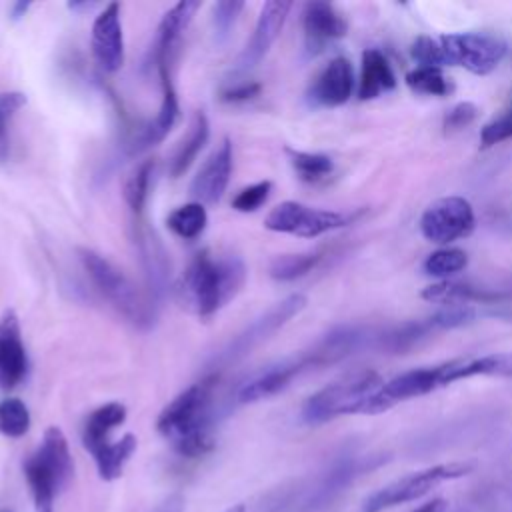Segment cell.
Here are the masks:
<instances>
[{
  "label": "cell",
  "mask_w": 512,
  "mask_h": 512,
  "mask_svg": "<svg viewBox=\"0 0 512 512\" xmlns=\"http://www.w3.org/2000/svg\"><path fill=\"white\" fill-rule=\"evenodd\" d=\"M382 454L346 450L316 470L270 490L256 512H326L364 474L384 464Z\"/></svg>",
  "instance_id": "cell-1"
},
{
  "label": "cell",
  "mask_w": 512,
  "mask_h": 512,
  "mask_svg": "<svg viewBox=\"0 0 512 512\" xmlns=\"http://www.w3.org/2000/svg\"><path fill=\"white\" fill-rule=\"evenodd\" d=\"M218 374H206L178 396H174L158 414L156 428L186 458H198L214 448V390Z\"/></svg>",
  "instance_id": "cell-2"
},
{
  "label": "cell",
  "mask_w": 512,
  "mask_h": 512,
  "mask_svg": "<svg viewBox=\"0 0 512 512\" xmlns=\"http://www.w3.org/2000/svg\"><path fill=\"white\" fill-rule=\"evenodd\" d=\"M246 282V266L234 254L200 250L178 282V298L186 310L210 318L238 296Z\"/></svg>",
  "instance_id": "cell-3"
},
{
  "label": "cell",
  "mask_w": 512,
  "mask_h": 512,
  "mask_svg": "<svg viewBox=\"0 0 512 512\" xmlns=\"http://www.w3.org/2000/svg\"><path fill=\"white\" fill-rule=\"evenodd\" d=\"M78 260L102 298L132 326L148 330L154 324V304L106 256L92 248H78Z\"/></svg>",
  "instance_id": "cell-4"
},
{
  "label": "cell",
  "mask_w": 512,
  "mask_h": 512,
  "mask_svg": "<svg viewBox=\"0 0 512 512\" xmlns=\"http://www.w3.org/2000/svg\"><path fill=\"white\" fill-rule=\"evenodd\" d=\"M74 472L68 440L58 426L46 428L40 446L24 460V476L36 512H52L56 496Z\"/></svg>",
  "instance_id": "cell-5"
},
{
  "label": "cell",
  "mask_w": 512,
  "mask_h": 512,
  "mask_svg": "<svg viewBox=\"0 0 512 512\" xmlns=\"http://www.w3.org/2000/svg\"><path fill=\"white\" fill-rule=\"evenodd\" d=\"M384 384L376 370H354L314 392L302 406L306 424H324L338 416L364 414L368 400Z\"/></svg>",
  "instance_id": "cell-6"
},
{
  "label": "cell",
  "mask_w": 512,
  "mask_h": 512,
  "mask_svg": "<svg viewBox=\"0 0 512 512\" xmlns=\"http://www.w3.org/2000/svg\"><path fill=\"white\" fill-rule=\"evenodd\" d=\"M470 462H444V464H434L416 472H410L380 490L372 492L366 496L360 504L358 512H384L388 508H394L398 504H406L412 500L422 498L424 494L432 492L436 486L448 480L462 478L472 472Z\"/></svg>",
  "instance_id": "cell-7"
},
{
  "label": "cell",
  "mask_w": 512,
  "mask_h": 512,
  "mask_svg": "<svg viewBox=\"0 0 512 512\" xmlns=\"http://www.w3.org/2000/svg\"><path fill=\"white\" fill-rule=\"evenodd\" d=\"M354 218H356L354 214L314 208L296 200H286L268 212L264 226L280 234H290L298 238H316L326 232L348 226L350 222H354Z\"/></svg>",
  "instance_id": "cell-8"
},
{
  "label": "cell",
  "mask_w": 512,
  "mask_h": 512,
  "mask_svg": "<svg viewBox=\"0 0 512 512\" xmlns=\"http://www.w3.org/2000/svg\"><path fill=\"white\" fill-rule=\"evenodd\" d=\"M306 296L304 294H290L270 306L264 314H260L256 320H252L234 340L228 342V346L218 354L216 364H230L246 354H250L256 346L266 342L272 334H276L282 326H286L294 316H298L306 308Z\"/></svg>",
  "instance_id": "cell-9"
},
{
  "label": "cell",
  "mask_w": 512,
  "mask_h": 512,
  "mask_svg": "<svg viewBox=\"0 0 512 512\" xmlns=\"http://www.w3.org/2000/svg\"><path fill=\"white\" fill-rule=\"evenodd\" d=\"M452 360L434 364V366H422L408 372H402L394 376L392 380L384 382L374 396L366 404L364 414H380L396 406L398 402L418 398L424 394H430L442 386H448V372H450Z\"/></svg>",
  "instance_id": "cell-10"
},
{
  "label": "cell",
  "mask_w": 512,
  "mask_h": 512,
  "mask_svg": "<svg viewBox=\"0 0 512 512\" xmlns=\"http://www.w3.org/2000/svg\"><path fill=\"white\" fill-rule=\"evenodd\" d=\"M448 64L462 66L472 74H490L506 56V42L494 34L464 32L440 38Z\"/></svg>",
  "instance_id": "cell-11"
},
{
  "label": "cell",
  "mask_w": 512,
  "mask_h": 512,
  "mask_svg": "<svg viewBox=\"0 0 512 512\" xmlns=\"http://www.w3.org/2000/svg\"><path fill=\"white\" fill-rule=\"evenodd\" d=\"M472 204L462 196H442L426 206L420 216V232L428 242L450 244L474 230Z\"/></svg>",
  "instance_id": "cell-12"
},
{
  "label": "cell",
  "mask_w": 512,
  "mask_h": 512,
  "mask_svg": "<svg viewBox=\"0 0 512 512\" xmlns=\"http://www.w3.org/2000/svg\"><path fill=\"white\" fill-rule=\"evenodd\" d=\"M92 56L104 72H116L124 64V32L120 20V4H106L92 24L90 34Z\"/></svg>",
  "instance_id": "cell-13"
},
{
  "label": "cell",
  "mask_w": 512,
  "mask_h": 512,
  "mask_svg": "<svg viewBox=\"0 0 512 512\" xmlns=\"http://www.w3.org/2000/svg\"><path fill=\"white\" fill-rule=\"evenodd\" d=\"M290 10H292V2H282V0L264 2L260 16L256 20L254 32L236 62V70H250L256 64H260V60L268 54V50L280 36Z\"/></svg>",
  "instance_id": "cell-14"
},
{
  "label": "cell",
  "mask_w": 512,
  "mask_h": 512,
  "mask_svg": "<svg viewBox=\"0 0 512 512\" xmlns=\"http://www.w3.org/2000/svg\"><path fill=\"white\" fill-rule=\"evenodd\" d=\"M376 336H372L368 330L360 326H338L324 334L310 350L302 352L300 358L304 360L306 370L318 368V366H330L336 364L356 350L364 348L370 340L374 342Z\"/></svg>",
  "instance_id": "cell-15"
},
{
  "label": "cell",
  "mask_w": 512,
  "mask_h": 512,
  "mask_svg": "<svg viewBox=\"0 0 512 512\" xmlns=\"http://www.w3.org/2000/svg\"><path fill=\"white\" fill-rule=\"evenodd\" d=\"M304 370H306V366L300 356L270 364V366L262 368L260 372L252 374L250 378H246L238 386L236 400L240 404H254V402L266 400L270 396H276L278 392L286 390L292 384V380Z\"/></svg>",
  "instance_id": "cell-16"
},
{
  "label": "cell",
  "mask_w": 512,
  "mask_h": 512,
  "mask_svg": "<svg viewBox=\"0 0 512 512\" xmlns=\"http://www.w3.org/2000/svg\"><path fill=\"white\" fill-rule=\"evenodd\" d=\"M28 374V354L22 342L20 320L14 310L0 318V388H16Z\"/></svg>",
  "instance_id": "cell-17"
},
{
  "label": "cell",
  "mask_w": 512,
  "mask_h": 512,
  "mask_svg": "<svg viewBox=\"0 0 512 512\" xmlns=\"http://www.w3.org/2000/svg\"><path fill=\"white\" fill-rule=\"evenodd\" d=\"M232 160V142L230 138H224L202 164V168L190 184V192L196 198V202L216 204L224 196L232 174Z\"/></svg>",
  "instance_id": "cell-18"
},
{
  "label": "cell",
  "mask_w": 512,
  "mask_h": 512,
  "mask_svg": "<svg viewBox=\"0 0 512 512\" xmlns=\"http://www.w3.org/2000/svg\"><path fill=\"white\" fill-rule=\"evenodd\" d=\"M198 8H200V2L182 0L162 16L156 30V40H154V62H156L158 74L162 72L172 74V60H174L176 46L180 42V36L190 26Z\"/></svg>",
  "instance_id": "cell-19"
},
{
  "label": "cell",
  "mask_w": 512,
  "mask_h": 512,
  "mask_svg": "<svg viewBox=\"0 0 512 512\" xmlns=\"http://www.w3.org/2000/svg\"><path fill=\"white\" fill-rule=\"evenodd\" d=\"M354 90V70L346 56L332 58L314 78L308 90V100L314 106L334 108L350 100Z\"/></svg>",
  "instance_id": "cell-20"
},
{
  "label": "cell",
  "mask_w": 512,
  "mask_h": 512,
  "mask_svg": "<svg viewBox=\"0 0 512 512\" xmlns=\"http://www.w3.org/2000/svg\"><path fill=\"white\" fill-rule=\"evenodd\" d=\"M306 46L310 52L322 50L328 42L346 34L348 22L330 2H308L302 16Z\"/></svg>",
  "instance_id": "cell-21"
},
{
  "label": "cell",
  "mask_w": 512,
  "mask_h": 512,
  "mask_svg": "<svg viewBox=\"0 0 512 512\" xmlns=\"http://www.w3.org/2000/svg\"><path fill=\"white\" fill-rule=\"evenodd\" d=\"M160 82H162V102L158 106L156 116L150 122H146L140 128V132L136 134V140L132 146L134 152L146 150V148L162 142L178 120L180 106H178V96H176V90L172 84V74H160Z\"/></svg>",
  "instance_id": "cell-22"
},
{
  "label": "cell",
  "mask_w": 512,
  "mask_h": 512,
  "mask_svg": "<svg viewBox=\"0 0 512 512\" xmlns=\"http://www.w3.org/2000/svg\"><path fill=\"white\" fill-rule=\"evenodd\" d=\"M420 296L426 302H440V304H468V302H482V304H496L512 298V292L504 290H492L474 286L468 282H454V280H442L436 284L426 286Z\"/></svg>",
  "instance_id": "cell-23"
},
{
  "label": "cell",
  "mask_w": 512,
  "mask_h": 512,
  "mask_svg": "<svg viewBox=\"0 0 512 512\" xmlns=\"http://www.w3.org/2000/svg\"><path fill=\"white\" fill-rule=\"evenodd\" d=\"M396 88V76L386 60V56L376 50L368 48L362 52V68H360V82H358V98L360 100H374L384 92Z\"/></svg>",
  "instance_id": "cell-24"
},
{
  "label": "cell",
  "mask_w": 512,
  "mask_h": 512,
  "mask_svg": "<svg viewBox=\"0 0 512 512\" xmlns=\"http://www.w3.org/2000/svg\"><path fill=\"white\" fill-rule=\"evenodd\" d=\"M126 420V406L120 402H106L92 410L82 428V444L84 448L94 454L100 446L110 442V432L124 424Z\"/></svg>",
  "instance_id": "cell-25"
},
{
  "label": "cell",
  "mask_w": 512,
  "mask_h": 512,
  "mask_svg": "<svg viewBox=\"0 0 512 512\" xmlns=\"http://www.w3.org/2000/svg\"><path fill=\"white\" fill-rule=\"evenodd\" d=\"M208 136H210V122H208V116L204 114V110H198L194 112L192 116V122L188 126V132L186 136L182 138V142L176 146L174 154H172V160H170V174L174 178L182 176L190 164L196 160V156L200 154V150L204 148V144L208 142Z\"/></svg>",
  "instance_id": "cell-26"
},
{
  "label": "cell",
  "mask_w": 512,
  "mask_h": 512,
  "mask_svg": "<svg viewBox=\"0 0 512 512\" xmlns=\"http://www.w3.org/2000/svg\"><path fill=\"white\" fill-rule=\"evenodd\" d=\"M138 440L134 434H124L118 440H110L104 446H100L92 458L96 462V470L98 476L106 482H112L116 478H120L126 462L132 458V454L136 452Z\"/></svg>",
  "instance_id": "cell-27"
},
{
  "label": "cell",
  "mask_w": 512,
  "mask_h": 512,
  "mask_svg": "<svg viewBox=\"0 0 512 512\" xmlns=\"http://www.w3.org/2000/svg\"><path fill=\"white\" fill-rule=\"evenodd\" d=\"M472 376H512V352L486 354L470 360H452L448 384Z\"/></svg>",
  "instance_id": "cell-28"
},
{
  "label": "cell",
  "mask_w": 512,
  "mask_h": 512,
  "mask_svg": "<svg viewBox=\"0 0 512 512\" xmlns=\"http://www.w3.org/2000/svg\"><path fill=\"white\" fill-rule=\"evenodd\" d=\"M206 224H208V214L204 204L200 202L182 204L166 216V226L170 228V232L184 240L198 238L204 232Z\"/></svg>",
  "instance_id": "cell-29"
},
{
  "label": "cell",
  "mask_w": 512,
  "mask_h": 512,
  "mask_svg": "<svg viewBox=\"0 0 512 512\" xmlns=\"http://www.w3.org/2000/svg\"><path fill=\"white\" fill-rule=\"evenodd\" d=\"M322 260L320 250H310V252H298V254H282L276 256L270 264V276L278 282H292L308 272H312Z\"/></svg>",
  "instance_id": "cell-30"
},
{
  "label": "cell",
  "mask_w": 512,
  "mask_h": 512,
  "mask_svg": "<svg viewBox=\"0 0 512 512\" xmlns=\"http://www.w3.org/2000/svg\"><path fill=\"white\" fill-rule=\"evenodd\" d=\"M286 154L290 158L292 168L304 182L316 184L334 172V162L326 154L302 152V150H294V148H286Z\"/></svg>",
  "instance_id": "cell-31"
},
{
  "label": "cell",
  "mask_w": 512,
  "mask_h": 512,
  "mask_svg": "<svg viewBox=\"0 0 512 512\" xmlns=\"http://www.w3.org/2000/svg\"><path fill=\"white\" fill-rule=\"evenodd\" d=\"M152 174H154V162L152 160H142L126 178L124 182V202L128 204V208L140 216L148 194H150V182H152Z\"/></svg>",
  "instance_id": "cell-32"
},
{
  "label": "cell",
  "mask_w": 512,
  "mask_h": 512,
  "mask_svg": "<svg viewBox=\"0 0 512 512\" xmlns=\"http://www.w3.org/2000/svg\"><path fill=\"white\" fill-rule=\"evenodd\" d=\"M468 266V254L460 248H440L426 256L422 270L428 276L448 280L450 276L462 272Z\"/></svg>",
  "instance_id": "cell-33"
},
{
  "label": "cell",
  "mask_w": 512,
  "mask_h": 512,
  "mask_svg": "<svg viewBox=\"0 0 512 512\" xmlns=\"http://www.w3.org/2000/svg\"><path fill=\"white\" fill-rule=\"evenodd\" d=\"M406 84L410 90L426 96H448L452 92V82L434 66H418L406 74Z\"/></svg>",
  "instance_id": "cell-34"
},
{
  "label": "cell",
  "mask_w": 512,
  "mask_h": 512,
  "mask_svg": "<svg viewBox=\"0 0 512 512\" xmlns=\"http://www.w3.org/2000/svg\"><path fill=\"white\" fill-rule=\"evenodd\" d=\"M32 418L28 406L20 398L0 402V434L6 438H22L30 430Z\"/></svg>",
  "instance_id": "cell-35"
},
{
  "label": "cell",
  "mask_w": 512,
  "mask_h": 512,
  "mask_svg": "<svg viewBox=\"0 0 512 512\" xmlns=\"http://www.w3.org/2000/svg\"><path fill=\"white\" fill-rule=\"evenodd\" d=\"M476 318V310L470 304H446L432 316H428V322L434 330H446V328H458L466 326Z\"/></svg>",
  "instance_id": "cell-36"
},
{
  "label": "cell",
  "mask_w": 512,
  "mask_h": 512,
  "mask_svg": "<svg viewBox=\"0 0 512 512\" xmlns=\"http://www.w3.org/2000/svg\"><path fill=\"white\" fill-rule=\"evenodd\" d=\"M270 192H272V182L270 180H260V182H254L250 186H244L232 198V208L236 212H256L268 200Z\"/></svg>",
  "instance_id": "cell-37"
},
{
  "label": "cell",
  "mask_w": 512,
  "mask_h": 512,
  "mask_svg": "<svg viewBox=\"0 0 512 512\" xmlns=\"http://www.w3.org/2000/svg\"><path fill=\"white\" fill-rule=\"evenodd\" d=\"M24 104H26V96L22 92H4V94H0V160H4L10 152L8 120Z\"/></svg>",
  "instance_id": "cell-38"
},
{
  "label": "cell",
  "mask_w": 512,
  "mask_h": 512,
  "mask_svg": "<svg viewBox=\"0 0 512 512\" xmlns=\"http://www.w3.org/2000/svg\"><path fill=\"white\" fill-rule=\"evenodd\" d=\"M510 138H512V108H508L506 112H502L500 116L484 124V128L480 130V146L484 150Z\"/></svg>",
  "instance_id": "cell-39"
},
{
  "label": "cell",
  "mask_w": 512,
  "mask_h": 512,
  "mask_svg": "<svg viewBox=\"0 0 512 512\" xmlns=\"http://www.w3.org/2000/svg\"><path fill=\"white\" fill-rule=\"evenodd\" d=\"M412 58L420 64V66H434V68H440V66H446L448 60H446V54L442 50V44L440 40H432L430 36H418L412 44Z\"/></svg>",
  "instance_id": "cell-40"
},
{
  "label": "cell",
  "mask_w": 512,
  "mask_h": 512,
  "mask_svg": "<svg viewBox=\"0 0 512 512\" xmlns=\"http://www.w3.org/2000/svg\"><path fill=\"white\" fill-rule=\"evenodd\" d=\"M242 8H244V2H234V0H224V2L214 4L212 24H214V32H216L218 40H224L230 34Z\"/></svg>",
  "instance_id": "cell-41"
},
{
  "label": "cell",
  "mask_w": 512,
  "mask_h": 512,
  "mask_svg": "<svg viewBox=\"0 0 512 512\" xmlns=\"http://www.w3.org/2000/svg\"><path fill=\"white\" fill-rule=\"evenodd\" d=\"M480 110L476 104L472 102H458L456 106H452L444 120H442V128L446 134H454V132H460L464 128H468L476 118H478Z\"/></svg>",
  "instance_id": "cell-42"
},
{
  "label": "cell",
  "mask_w": 512,
  "mask_h": 512,
  "mask_svg": "<svg viewBox=\"0 0 512 512\" xmlns=\"http://www.w3.org/2000/svg\"><path fill=\"white\" fill-rule=\"evenodd\" d=\"M262 90V86L254 80H244V82H236L232 86L222 88L220 92V100L228 102V104H238V102H248L254 96H258Z\"/></svg>",
  "instance_id": "cell-43"
},
{
  "label": "cell",
  "mask_w": 512,
  "mask_h": 512,
  "mask_svg": "<svg viewBox=\"0 0 512 512\" xmlns=\"http://www.w3.org/2000/svg\"><path fill=\"white\" fill-rule=\"evenodd\" d=\"M476 504H482L484 512H512V490H504L500 494L488 492L482 498H478Z\"/></svg>",
  "instance_id": "cell-44"
},
{
  "label": "cell",
  "mask_w": 512,
  "mask_h": 512,
  "mask_svg": "<svg viewBox=\"0 0 512 512\" xmlns=\"http://www.w3.org/2000/svg\"><path fill=\"white\" fill-rule=\"evenodd\" d=\"M184 506H186V500L180 492H174L170 494L168 498H164L154 510L150 512H184Z\"/></svg>",
  "instance_id": "cell-45"
},
{
  "label": "cell",
  "mask_w": 512,
  "mask_h": 512,
  "mask_svg": "<svg viewBox=\"0 0 512 512\" xmlns=\"http://www.w3.org/2000/svg\"><path fill=\"white\" fill-rule=\"evenodd\" d=\"M446 506H448V504H446L444 498H432V500L420 504L418 508H414L412 512H444Z\"/></svg>",
  "instance_id": "cell-46"
},
{
  "label": "cell",
  "mask_w": 512,
  "mask_h": 512,
  "mask_svg": "<svg viewBox=\"0 0 512 512\" xmlns=\"http://www.w3.org/2000/svg\"><path fill=\"white\" fill-rule=\"evenodd\" d=\"M28 8H30V2H16L12 6V10H10V14H12L14 20H18V18H22L28 12Z\"/></svg>",
  "instance_id": "cell-47"
},
{
  "label": "cell",
  "mask_w": 512,
  "mask_h": 512,
  "mask_svg": "<svg viewBox=\"0 0 512 512\" xmlns=\"http://www.w3.org/2000/svg\"><path fill=\"white\" fill-rule=\"evenodd\" d=\"M224 512H246V506H244V504H234V506H230V508L224 510Z\"/></svg>",
  "instance_id": "cell-48"
},
{
  "label": "cell",
  "mask_w": 512,
  "mask_h": 512,
  "mask_svg": "<svg viewBox=\"0 0 512 512\" xmlns=\"http://www.w3.org/2000/svg\"><path fill=\"white\" fill-rule=\"evenodd\" d=\"M504 226L512 230V208L508 210V214H506V218H504Z\"/></svg>",
  "instance_id": "cell-49"
}]
</instances>
